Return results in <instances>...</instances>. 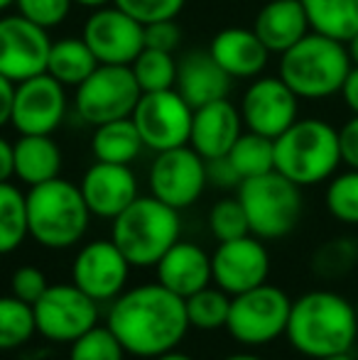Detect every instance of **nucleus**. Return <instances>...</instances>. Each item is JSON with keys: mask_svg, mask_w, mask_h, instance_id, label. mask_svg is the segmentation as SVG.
<instances>
[{"mask_svg": "<svg viewBox=\"0 0 358 360\" xmlns=\"http://www.w3.org/2000/svg\"><path fill=\"white\" fill-rule=\"evenodd\" d=\"M98 67V59L84 42V37H64L52 42L47 59V74L54 76L62 86L77 89L82 81H87L94 69Z\"/></svg>", "mask_w": 358, "mask_h": 360, "instance_id": "obj_28", "label": "nucleus"}, {"mask_svg": "<svg viewBox=\"0 0 358 360\" xmlns=\"http://www.w3.org/2000/svg\"><path fill=\"white\" fill-rule=\"evenodd\" d=\"M140 91L130 67L98 64L87 81L77 86V113L84 123L103 125L110 120L130 118L138 105Z\"/></svg>", "mask_w": 358, "mask_h": 360, "instance_id": "obj_9", "label": "nucleus"}, {"mask_svg": "<svg viewBox=\"0 0 358 360\" xmlns=\"http://www.w3.org/2000/svg\"><path fill=\"white\" fill-rule=\"evenodd\" d=\"M138 81L140 91L150 94V91H167L174 89L177 84V64H174L172 52H160V49L145 47L138 54L133 64H130Z\"/></svg>", "mask_w": 358, "mask_h": 360, "instance_id": "obj_33", "label": "nucleus"}, {"mask_svg": "<svg viewBox=\"0 0 358 360\" xmlns=\"http://www.w3.org/2000/svg\"><path fill=\"white\" fill-rule=\"evenodd\" d=\"M206 179H209V184H214L221 191H229V189L238 191L241 181H243L238 172H236V167L231 165L229 155L206 160Z\"/></svg>", "mask_w": 358, "mask_h": 360, "instance_id": "obj_42", "label": "nucleus"}, {"mask_svg": "<svg viewBox=\"0 0 358 360\" xmlns=\"http://www.w3.org/2000/svg\"><path fill=\"white\" fill-rule=\"evenodd\" d=\"M113 3L128 15H133L138 22L150 25L160 20H174L186 0H113Z\"/></svg>", "mask_w": 358, "mask_h": 360, "instance_id": "obj_38", "label": "nucleus"}, {"mask_svg": "<svg viewBox=\"0 0 358 360\" xmlns=\"http://www.w3.org/2000/svg\"><path fill=\"white\" fill-rule=\"evenodd\" d=\"M67 86L47 72L15 84L10 125L20 135H52L67 115Z\"/></svg>", "mask_w": 358, "mask_h": 360, "instance_id": "obj_15", "label": "nucleus"}, {"mask_svg": "<svg viewBox=\"0 0 358 360\" xmlns=\"http://www.w3.org/2000/svg\"><path fill=\"white\" fill-rule=\"evenodd\" d=\"M354 257H356V243L341 238V240L326 243L324 248H319V252L314 255V270L324 277H336L354 265Z\"/></svg>", "mask_w": 358, "mask_h": 360, "instance_id": "obj_39", "label": "nucleus"}, {"mask_svg": "<svg viewBox=\"0 0 358 360\" xmlns=\"http://www.w3.org/2000/svg\"><path fill=\"white\" fill-rule=\"evenodd\" d=\"M155 275H158L160 285L167 287L170 292L179 294L181 299H186L214 282L211 255L201 245H196V243L179 238L158 260Z\"/></svg>", "mask_w": 358, "mask_h": 360, "instance_id": "obj_21", "label": "nucleus"}, {"mask_svg": "<svg viewBox=\"0 0 358 360\" xmlns=\"http://www.w3.org/2000/svg\"><path fill=\"white\" fill-rule=\"evenodd\" d=\"M153 360H194V358H191L189 353L179 351V348H172V351L162 353V356H158V358H153Z\"/></svg>", "mask_w": 358, "mask_h": 360, "instance_id": "obj_47", "label": "nucleus"}, {"mask_svg": "<svg viewBox=\"0 0 358 360\" xmlns=\"http://www.w3.org/2000/svg\"><path fill=\"white\" fill-rule=\"evenodd\" d=\"M346 49H349L351 64H354V67H358V34H356V37H351L349 42H346Z\"/></svg>", "mask_w": 358, "mask_h": 360, "instance_id": "obj_48", "label": "nucleus"}, {"mask_svg": "<svg viewBox=\"0 0 358 360\" xmlns=\"http://www.w3.org/2000/svg\"><path fill=\"white\" fill-rule=\"evenodd\" d=\"M37 333L52 343H74L98 323V302L74 282L49 285L32 304Z\"/></svg>", "mask_w": 358, "mask_h": 360, "instance_id": "obj_10", "label": "nucleus"}, {"mask_svg": "<svg viewBox=\"0 0 358 360\" xmlns=\"http://www.w3.org/2000/svg\"><path fill=\"white\" fill-rule=\"evenodd\" d=\"M30 238L27 194L10 181H0V257L13 255Z\"/></svg>", "mask_w": 358, "mask_h": 360, "instance_id": "obj_29", "label": "nucleus"}, {"mask_svg": "<svg viewBox=\"0 0 358 360\" xmlns=\"http://www.w3.org/2000/svg\"><path fill=\"white\" fill-rule=\"evenodd\" d=\"M339 145H341V162L349 169H358V115H354L339 130Z\"/></svg>", "mask_w": 358, "mask_h": 360, "instance_id": "obj_43", "label": "nucleus"}, {"mask_svg": "<svg viewBox=\"0 0 358 360\" xmlns=\"http://www.w3.org/2000/svg\"><path fill=\"white\" fill-rule=\"evenodd\" d=\"M62 172V150L52 135H20L13 145V176L23 184L37 186L57 179Z\"/></svg>", "mask_w": 358, "mask_h": 360, "instance_id": "obj_25", "label": "nucleus"}, {"mask_svg": "<svg viewBox=\"0 0 358 360\" xmlns=\"http://www.w3.org/2000/svg\"><path fill=\"white\" fill-rule=\"evenodd\" d=\"M184 304L191 328H196V331H219V328H226L231 311V294H226L224 289L209 285L199 289L196 294H191V297H186Z\"/></svg>", "mask_w": 358, "mask_h": 360, "instance_id": "obj_32", "label": "nucleus"}, {"mask_svg": "<svg viewBox=\"0 0 358 360\" xmlns=\"http://www.w3.org/2000/svg\"><path fill=\"white\" fill-rule=\"evenodd\" d=\"M326 209L336 221L358 226V169L331 176L326 186Z\"/></svg>", "mask_w": 358, "mask_h": 360, "instance_id": "obj_34", "label": "nucleus"}, {"mask_svg": "<svg viewBox=\"0 0 358 360\" xmlns=\"http://www.w3.org/2000/svg\"><path fill=\"white\" fill-rule=\"evenodd\" d=\"M18 13L44 30L59 27L72 13L74 0H15Z\"/></svg>", "mask_w": 358, "mask_h": 360, "instance_id": "obj_37", "label": "nucleus"}, {"mask_svg": "<svg viewBox=\"0 0 358 360\" xmlns=\"http://www.w3.org/2000/svg\"><path fill=\"white\" fill-rule=\"evenodd\" d=\"M181 30L174 20H160V22L145 25V47L160 49V52H174L179 47Z\"/></svg>", "mask_w": 358, "mask_h": 360, "instance_id": "obj_41", "label": "nucleus"}, {"mask_svg": "<svg viewBox=\"0 0 358 360\" xmlns=\"http://www.w3.org/2000/svg\"><path fill=\"white\" fill-rule=\"evenodd\" d=\"M241 133H243L241 108H236L229 98H219L194 108L189 145L204 160H214V157L229 155Z\"/></svg>", "mask_w": 358, "mask_h": 360, "instance_id": "obj_20", "label": "nucleus"}, {"mask_svg": "<svg viewBox=\"0 0 358 360\" xmlns=\"http://www.w3.org/2000/svg\"><path fill=\"white\" fill-rule=\"evenodd\" d=\"M349 49L339 39L309 32L287 52L280 54V79L297 94V98L321 101L341 94L351 72Z\"/></svg>", "mask_w": 358, "mask_h": 360, "instance_id": "obj_4", "label": "nucleus"}, {"mask_svg": "<svg viewBox=\"0 0 358 360\" xmlns=\"http://www.w3.org/2000/svg\"><path fill=\"white\" fill-rule=\"evenodd\" d=\"M174 89L191 108H199L211 101L229 98L231 76L219 67L211 52H189L177 64Z\"/></svg>", "mask_w": 358, "mask_h": 360, "instance_id": "obj_24", "label": "nucleus"}, {"mask_svg": "<svg viewBox=\"0 0 358 360\" xmlns=\"http://www.w3.org/2000/svg\"><path fill=\"white\" fill-rule=\"evenodd\" d=\"M143 138L135 128L133 118L110 120V123L96 125L91 138V152L98 162H113V165H130L143 152Z\"/></svg>", "mask_w": 358, "mask_h": 360, "instance_id": "obj_26", "label": "nucleus"}, {"mask_svg": "<svg viewBox=\"0 0 358 360\" xmlns=\"http://www.w3.org/2000/svg\"><path fill=\"white\" fill-rule=\"evenodd\" d=\"M229 160L241 174V179L268 174L275 169V140L258 133H241L234 147L229 150Z\"/></svg>", "mask_w": 358, "mask_h": 360, "instance_id": "obj_31", "label": "nucleus"}, {"mask_svg": "<svg viewBox=\"0 0 358 360\" xmlns=\"http://www.w3.org/2000/svg\"><path fill=\"white\" fill-rule=\"evenodd\" d=\"M341 98H344L346 108L358 115V67H351L349 76H346L344 86H341Z\"/></svg>", "mask_w": 358, "mask_h": 360, "instance_id": "obj_45", "label": "nucleus"}, {"mask_svg": "<svg viewBox=\"0 0 358 360\" xmlns=\"http://www.w3.org/2000/svg\"><path fill=\"white\" fill-rule=\"evenodd\" d=\"M211 272H214V285L236 297L268 282L270 252L253 233L224 240L211 255Z\"/></svg>", "mask_w": 358, "mask_h": 360, "instance_id": "obj_17", "label": "nucleus"}, {"mask_svg": "<svg viewBox=\"0 0 358 360\" xmlns=\"http://www.w3.org/2000/svg\"><path fill=\"white\" fill-rule=\"evenodd\" d=\"M319 360H354V358H351V353H339V356H326Z\"/></svg>", "mask_w": 358, "mask_h": 360, "instance_id": "obj_51", "label": "nucleus"}, {"mask_svg": "<svg viewBox=\"0 0 358 360\" xmlns=\"http://www.w3.org/2000/svg\"><path fill=\"white\" fill-rule=\"evenodd\" d=\"M181 238L179 211L165 201L138 196L123 214L113 218L110 240L123 250L133 267H155L158 260Z\"/></svg>", "mask_w": 358, "mask_h": 360, "instance_id": "obj_6", "label": "nucleus"}, {"mask_svg": "<svg viewBox=\"0 0 358 360\" xmlns=\"http://www.w3.org/2000/svg\"><path fill=\"white\" fill-rule=\"evenodd\" d=\"M209 231L219 243L234 240V238H243L250 233L248 216L243 211V204L236 199H221L211 206L209 211Z\"/></svg>", "mask_w": 358, "mask_h": 360, "instance_id": "obj_36", "label": "nucleus"}, {"mask_svg": "<svg viewBox=\"0 0 358 360\" xmlns=\"http://www.w3.org/2000/svg\"><path fill=\"white\" fill-rule=\"evenodd\" d=\"M238 201L248 216L250 233L260 240H280L290 236L302 216V186L277 169L241 181Z\"/></svg>", "mask_w": 358, "mask_h": 360, "instance_id": "obj_7", "label": "nucleus"}, {"mask_svg": "<svg viewBox=\"0 0 358 360\" xmlns=\"http://www.w3.org/2000/svg\"><path fill=\"white\" fill-rule=\"evenodd\" d=\"M13 176V145L0 135V181H10Z\"/></svg>", "mask_w": 358, "mask_h": 360, "instance_id": "obj_46", "label": "nucleus"}, {"mask_svg": "<svg viewBox=\"0 0 358 360\" xmlns=\"http://www.w3.org/2000/svg\"><path fill=\"white\" fill-rule=\"evenodd\" d=\"M106 326L115 333L128 356L153 360L177 348L189 331L186 304L160 282H148L110 302Z\"/></svg>", "mask_w": 358, "mask_h": 360, "instance_id": "obj_1", "label": "nucleus"}, {"mask_svg": "<svg viewBox=\"0 0 358 360\" xmlns=\"http://www.w3.org/2000/svg\"><path fill=\"white\" fill-rule=\"evenodd\" d=\"M13 101H15V81L0 74V128L10 123L13 115Z\"/></svg>", "mask_w": 358, "mask_h": 360, "instance_id": "obj_44", "label": "nucleus"}, {"mask_svg": "<svg viewBox=\"0 0 358 360\" xmlns=\"http://www.w3.org/2000/svg\"><path fill=\"white\" fill-rule=\"evenodd\" d=\"M312 32L349 42L358 34V0H302Z\"/></svg>", "mask_w": 358, "mask_h": 360, "instance_id": "obj_27", "label": "nucleus"}, {"mask_svg": "<svg viewBox=\"0 0 358 360\" xmlns=\"http://www.w3.org/2000/svg\"><path fill=\"white\" fill-rule=\"evenodd\" d=\"M253 32L270 54H282L312 32L302 0H268L255 15Z\"/></svg>", "mask_w": 358, "mask_h": 360, "instance_id": "obj_23", "label": "nucleus"}, {"mask_svg": "<svg viewBox=\"0 0 358 360\" xmlns=\"http://www.w3.org/2000/svg\"><path fill=\"white\" fill-rule=\"evenodd\" d=\"M354 307H356V316H358V299H356V304H354Z\"/></svg>", "mask_w": 358, "mask_h": 360, "instance_id": "obj_53", "label": "nucleus"}, {"mask_svg": "<svg viewBox=\"0 0 358 360\" xmlns=\"http://www.w3.org/2000/svg\"><path fill=\"white\" fill-rule=\"evenodd\" d=\"M285 336L297 353L312 360L351 353L358 336L356 307L329 289L307 292L292 302Z\"/></svg>", "mask_w": 358, "mask_h": 360, "instance_id": "obj_2", "label": "nucleus"}, {"mask_svg": "<svg viewBox=\"0 0 358 360\" xmlns=\"http://www.w3.org/2000/svg\"><path fill=\"white\" fill-rule=\"evenodd\" d=\"M91 226L84 194L69 179H49L27 191V231L44 250H69L79 245Z\"/></svg>", "mask_w": 358, "mask_h": 360, "instance_id": "obj_3", "label": "nucleus"}, {"mask_svg": "<svg viewBox=\"0 0 358 360\" xmlns=\"http://www.w3.org/2000/svg\"><path fill=\"white\" fill-rule=\"evenodd\" d=\"M49 287V280L37 265H23L10 275V294L27 304H34Z\"/></svg>", "mask_w": 358, "mask_h": 360, "instance_id": "obj_40", "label": "nucleus"}, {"mask_svg": "<svg viewBox=\"0 0 358 360\" xmlns=\"http://www.w3.org/2000/svg\"><path fill=\"white\" fill-rule=\"evenodd\" d=\"M292 299L275 285H260L231 297L226 331L243 346H268L285 336Z\"/></svg>", "mask_w": 358, "mask_h": 360, "instance_id": "obj_8", "label": "nucleus"}, {"mask_svg": "<svg viewBox=\"0 0 358 360\" xmlns=\"http://www.w3.org/2000/svg\"><path fill=\"white\" fill-rule=\"evenodd\" d=\"M37 333L32 304L15 294H0V353H13L27 346Z\"/></svg>", "mask_w": 358, "mask_h": 360, "instance_id": "obj_30", "label": "nucleus"}, {"mask_svg": "<svg viewBox=\"0 0 358 360\" xmlns=\"http://www.w3.org/2000/svg\"><path fill=\"white\" fill-rule=\"evenodd\" d=\"M211 57L231 79H255L268 67L270 52L253 30L226 27L209 44Z\"/></svg>", "mask_w": 358, "mask_h": 360, "instance_id": "obj_22", "label": "nucleus"}, {"mask_svg": "<svg viewBox=\"0 0 358 360\" xmlns=\"http://www.w3.org/2000/svg\"><path fill=\"white\" fill-rule=\"evenodd\" d=\"M125 348L108 326L96 323L91 331L69 343V360H125Z\"/></svg>", "mask_w": 358, "mask_h": 360, "instance_id": "obj_35", "label": "nucleus"}, {"mask_svg": "<svg viewBox=\"0 0 358 360\" xmlns=\"http://www.w3.org/2000/svg\"><path fill=\"white\" fill-rule=\"evenodd\" d=\"M341 165L339 130L319 118H297L275 138V169L297 186L331 179Z\"/></svg>", "mask_w": 358, "mask_h": 360, "instance_id": "obj_5", "label": "nucleus"}, {"mask_svg": "<svg viewBox=\"0 0 358 360\" xmlns=\"http://www.w3.org/2000/svg\"><path fill=\"white\" fill-rule=\"evenodd\" d=\"M77 5H82V8H91V10H96V8H103V5H110L113 0H74Z\"/></svg>", "mask_w": 358, "mask_h": 360, "instance_id": "obj_49", "label": "nucleus"}, {"mask_svg": "<svg viewBox=\"0 0 358 360\" xmlns=\"http://www.w3.org/2000/svg\"><path fill=\"white\" fill-rule=\"evenodd\" d=\"M15 5V0H0V13H5L8 8H13Z\"/></svg>", "mask_w": 358, "mask_h": 360, "instance_id": "obj_52", "label": "nucleus"}, {"mask_svg": "<svg viewBox=\"0 0 358 360\" xmlns=\"http://www.w3.org/2000/svg\"><path fill=\"white\" fill-rule=\"evenodd\" d=\"M130 118L135 120V128L148 150L165 152L189 145L194 108L181 98L177 89L143 94Z\"/></svg>", "mask_w": 358, "mask_h": 360, "instance_id": "obj_11", "label": "nucleus"}, {"mask_svg": "<svg viewBox=\"0 0 358 360\" xmlns=\"http://www.w3.org/2000/svg\"><path fill=\"white\" fill-rule=\"evenodd\" d=\"M79 189H82L91 216L106 218V221H113L140 196L138 179L130 165H113V162L98 160L84 172Z\"/></svg>", "mask_w": 358, "mask_h": 360, "instance_id": "obj_19", "label": "nucleus"}, {"mask_svg": "<svg viewBox=\"0 0 358 360\" xmlns=\"http://www.w3.org/2000/svg\"><path fill=\"white\" fill-rule=\"evenodd\" d=\"M150 194L177 211L194 206L206 184V160L191 145L158 152L150 165Z\"/></svg>", "mask_w": 358, "mask_h": 360, "instance_id": "obj_12", "label": "nucleus"}, {"mask_svg": "<svg viewBox=\"0 0 358 360\" xmlns=\"http://www.w3.org/2000/svg\"><path fill=\"white\" fill-rule=\"evenodd\" d=\"M82 37L98 64L130 67L145 49V25L113 3L89 15Z\"/></svg>", "mask_w": 358, "mask_h": 360, "instance_id": "obj_13", "label": "nucleus"}, {"mask_svg": "<svg viewBox=\"0 0 358 360\" xmlns=\"http://www.w3.org/2000/svg\"><path fill=\"white\" fill-rule=\"evenodd\" d=\"M49 30L30 22L23 15L0 18V74L20 84L37 74L47 72Z\"/></svg>", "mask_w": 358, "mask_h": 360, "instance_id": "obj_16", "label": "nucleus"}, {"mask_svg": "<svg viewBox=\"0 0 358 360\" xmlns=\"http://www.w3.org/2000/svg\"><path fill=\"white\" fill-rule=\"evenodd\" d=\"M300 98L280 76H255L241 101V118L250 133L275 140L297 120Z\"/></svg>", "mask_w": 358, "mask_h": 360, "instance_id": "obj_18", "label": "nucleus"}, {"mask_svg": "<svg viewBox=\"0 0 358 360\" xmlns=\"http://www.w3.org/2000/svg\"><path fill=\"white\" fill-rule=\"evenodd\" d=\"M130 260L110 238H96L79 248L72 260V282L98 304L113 302L130 280Z\"/></svg>", "mask_w": 358, "mask_h": 360, "instance_id": "obj_14", "label": "nucleus"}, {"mask_svg": "<svg viewBox=\"0 0 358 360\" xmlns=\"http://www.w3.org/2000/svg\"><path fill=\"white\" fill-rule=\"evenodd\" d=\"M221 360H265V358L255 356V353H231V356H226Z\"/></svg>", "mask_w": 358, "mask_h": 360, "instance_id": "obj_50", "label": "nucleus"}]
</instances>
